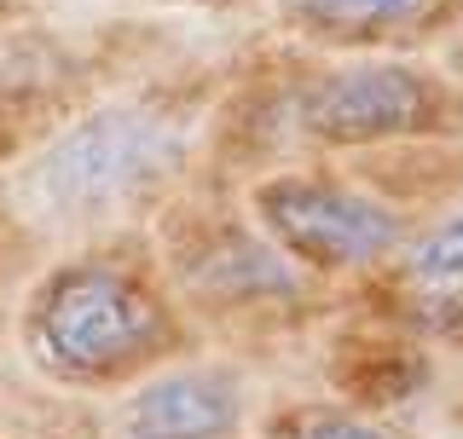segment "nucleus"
Instances as JSON below:
<instances>
[{"mask_svg":"<svg viewBox=\"0 0 463 439\" xmlns=\"http://www.w3.org/2000/svg\"><path fill=\"white\" fill-rule=\"evenodd\" d=\"M185 156L180 122L145 110V105H110L58 134L29 163L24 197L47 220H110L128 202L168 180Z\"/></svg>","mask_w":463,"mask_h":439,"instance_id":"obj_1","label":"nucleus"},{"mask_svg":"<svg viewBox=\"0 0 463 439\" xmlns=\"http://www.w3.org/2000/svg\"><path fill=\"white\" fill-rule=\"evenodd\" d=\"M163 335V306L105 260H70L47 272L24 306V347L35 364L76 382H99L151 359Z\"/></svg>","mask_w":463,"mask_h":439,"instance_id":"obj_2","label":"nucleus"},{"mask_svg":"<svg viewBox=\"0 0 463 439\" xmlns=\"http://www.w3.org/2000/svg\"><path fill=\"white\" fill-rule=\"evenodd\" d=\"M255 214L284 248L313 266H371L400 243V214L325 180H272L255 191Z\"/></svg>","mask_w":463,"mask_h":439,"instance_id":"obj_3","label":"nucleus"},{"mask_svg":"<svg viewBox=\"0 0 463 439\" xmlns=\"http://www.w3.org/2000/svg\"><path fill=\"white\" fill-rule=\"evenodd\" d=\"M429 81L405 64H354L336 76L301 87L289 98V122L313 139L330 145H365V139H394L429 122Z\"/></svg>","mask_w":463,"mask_h":439,"instance_id":"obj_4","label":"nucleus"},{"mask_svg":"<svg viewBox=\"0 0 463 439\" xmlns=\"http://www.w3.org/2000/svg\"><path fill=\"white\" fill-rule=\"evenodd\" d=\"M243 422V388L232 370H168L151 376L122 411L128 439H232Z\"/></svg>","mask_w":463,"mask_h":439,"instance_id":"obj_5","label":"nucleus"},{"mask_svg":"<svg viewBox=\"0 0 463 439\" xmlns=\"http://www.w3.org/2000/svg\"><path fill=\"white\" fill-rule=\"evenodd\" d=\"M185 277H192L203 295H226V301L289 295V289H296V272L255 238H221L214 248H203L192 266H185Z\"/></svg>","mask_w":463,"mask_h":439,"instance_id":"obj_6","label":"nucleus"},{"mask_svg":"<svg viewBox=\"0 0 463 439\" xmlns=\"http://www.w3.org/2000/svg\"><path fill=\"white\" fill-rule=\"evenodd\" d=\"M446 0H289L307 29L318 35H388V29H411V23H429Z\"/></svg>","mask_w":463,"mask_h":439,"instance_id":"obj_7","label":"nucleus"},{"mask_svg":"<svg viewBox=\"0 0 463 439\" xmlns=\"http://www.w3.org/2000/svg\"><path fill=\"white\" fill-rule=\"evenodd\" d=\"M411 277L417 284H463V214L434 226L423 243L411 248Z\"/></svg>","mask_w":463,"mask_h":439,"instance_id":"obj_8","label":"nucleus"},{"mask_svg":"<svg viewBox=\"0 0 463 439\" xmlns=\"http://www.w3.org/2000/svg\"><path fill=\"white\" fill-rule=\"evenodd\" d=\"M279 439H388V434L359 416H342V411H307V416H289Z\"/></svg>","mask_w":463,"mask_h":439,"instance_id":"obj_9","label":"nucleus"}]
</instances>
